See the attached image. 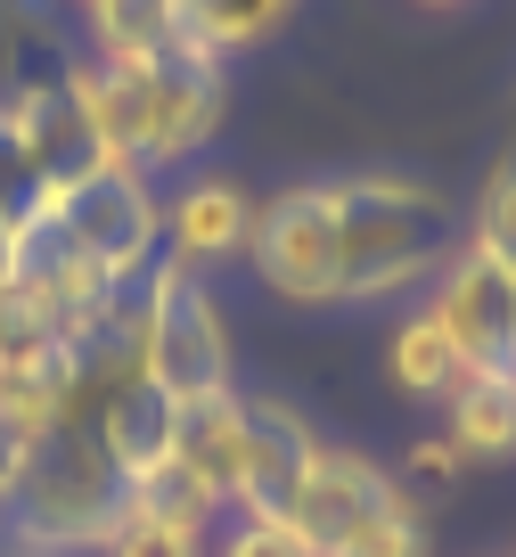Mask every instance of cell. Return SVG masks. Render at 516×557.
I'll list each match as a JSON object with an SVG mask.
<instances>
[{
    "label": "cell",
    "instance_id": "6da1fadb",
    "mask_svg": "<svg viewBox=\"0 0 516 557\" xmlns=\"http://www.w3.org/2000/svg\"><path fill=\"white\" fill-rule=\"evenodd\" d=\"M83 107L99 123L107 157L132 173H181L206 157V139L230 115V74L197 50L172 58H83Z\"/></svg>",
    "mask_w": 516,
    "mask_h": 557
},
{
    "label": "cell",
    "instance_id": "7a4b0ae2",
    "mask_svg": "<svg viewBox=\"0 0 516 557\" xmlns=\"http://www.w3.org/2000/svg\"><path fill=\"white\" fill-rule=\"evenodd\" d=\"M328 206H336L344 304L410 296L459 255V206L410 173H344L328 181Z\"/></svg>",
    "mask_w": 516,
    "mask_h": 557
},
{
    "label": "cell",
    "instance_id": "3957f363",
    "mask_svg": "<svg viewBox=\"0 0 516 557\" xmlns=\"http://www.w3.org/2000/svg\"><path fill=\"white\" fill-rule=\"evenodd\" d=\"M123 508H132V484H123V468L107 459L99 426H90V418H66L34 451L0 541L25 549V557H99Z\"/></svg>",
    "mask_w": 516,
    "mask_h": 557
},
{
    "label": "cell",
    "instance_id": "277c9868",
    "mask_svg": "<svg viewBox=\"0 0 516 557\" xmlns=\"http://www.w3.org/2000/svg\"><path fill=\"white\" fill-rule=\"evenodd\" d=\"M287 533L304 541V557H434L418 492L402 475H385L369 451L320 443L304 492L287 508Z\"/></svg>",
    "mask_w": 516,
    "mask_h": 557
},
{
    "label": "cell",
    "instance_id": "5b68a950",
    "mask_svg": "<svg viewBox=\"0 0 516 557\" xmlns=\"http://www.w3.org/2000/svg\"><path fill=\"white\" fill-rule=\"evenodd\" d=\"M132 352H139V377L164 401H181V410L238 394L230 385V312L213 296V278L181 271L164 255H156V271L132 296Z\"/></svg>",
    "mask_w": 516,
    "mask_h": 557
},
{
    "label": "cell",
    "instance_id": "8992f818",
    "mask_svg": "<svg viewBox=\"0 0 516 557\" xmlns=\"http://www.w3.org/2000/svg\"><path fill=\"white\" fill-rule=\"evenodd\" d=\"M50 230L99 278H115L123 296H132L139 278L156 271V255H164V197H156V181L132 173V164H99V173L74 181L66 197H50Z\"/></svg>",
    "mask_w": 516,
    "mask_h": 557
},
{
    "label": "cell",
    "instance_id": "52a82bcc",
    "mask_svg": "<svg viewBox=\"0 0 516 557\" xmlns=\"http://www.w3.org/2000/svg\"><path fill=\"white\" fill-rule=\"evenodd\" d=\"M246 262L271 287L279 304H344V271H336V206H328V181H287L279 197L255 206V238Z\"/></svg>",
    "mask_w": 516,
    "mask_h": 557
},
{
    "label": "cell",
    "instance_id": "ba28073f",
    "mask_svg": "<svg viewBox=\"0 0 516 557\" xmlns=\"http://www.w3.org/2000/svg\"><path fill=\"white\" fill-rule=\"evenodd\" d=\"M311 459H320V435L311 418L279 394H238V517H262V524H287L295 492H304Z\"/></svg>",
    "mask_w": 516,
    "mask_h": 557
},
{
    "label": "cell",
    "instance_id": "9c48e42d",
    "mask_svg": "<svg viewBox=\"0 0 516 557\" xmlns=\"http://www.w3.org/2000/svg\"><path fill=\"white\" fill-rule=\"evenodd\" d=\"M0 123L25 139V157L41 164V181H50V197H66L74 181H90L107 157V139L99 123H90L83 107V66L66 74V83H17V90H0Z\"/></svg>",
    "mask_w": 516,
    "mask_h": 557
},
{
    "label": "cell",
    "instance_id": "30bf717a",
    "mask_svg": "<svg viewBox=\"0 0 516 557\" xmlns=\"http://www.w3.org/2000/svg\"><path fill=\"white\" fill-rule=\"evenodd\" d=\"M427 312L443 320V336L467 352V369H508L516 352V271L483 255H451L443 271L427 278Z\"/></svg>",
    "mask_w": 516,
    "mask_h": 557
},
{
    "label": "cell",
    "instance_id": "8fae6325",
    "mask_svg": "<svg viewBox=\"0 0 516 557\" xmlns=\"http://www.w3.org/2000/svg\"><path fill=\"white\" fill-rule=\"evenodd\" d=\"M246 238H255V197L230 173H189L164 197V262L213 278L222 262H246Z\"/></svg>",
    "mask_w": 516,
    "mask_h": 557
},
{
    "label": "cell",
    "instance_id": "7c38bea8",
    "mask_svg": "<svg viewBox=\"0 0 516 557\" xmlns=\"http://www.w3.org/2000/svg\"><path fill=\"white\" fill-rule=\"evenodd\" d=\"M99 443H107V459L123 468V484H139V475H156L172 459V426H181V401H164L148 377H123L115 394L99 401Z\"/></svg>",
    "mask_w": 516,
    "mask_h": 557
},
{
    "label": "cell",
    "instance_id": "4fadbf2b",
    "mask_svg": "<svg viewBox=\"0 0 516 557\" xmlns=\"http://www.w3.org/2000/svg\"><path fill=\"white\" fill-rule=\"evenodd\" d=\"M385 377H394V394L451 410V401H459V385L476 377V369H467V352L443 336V320L418 304V312H402V329L385 336Z\"/></svg>",
    "mask_w": 516,
    "mask_h": 557
},
{
    "label": "cell",
    "instance_id": "5bb4252c",
    "mask_svg": "<svg viewBox=\"0 0 516 557\" xmlns=\"http://www.w3.org/2000/svg\"><path fill=\"white\" fill-rule=\"evenodd\" d=\"M164 468H181L213 508L238 500V394L189 401V410H181V426H172V459H164Z\"/></svg>",
    "mask_w": 516,
    "mask_h": 557
},
{
    "label": "cell",
    "instance_id": "9a60e30c",
    "mask_svg": "<svg viewBox=\"0 0 516 557\" xmlns=\"http://www.w3.org/2000/svg\"><path fill=\"white\" fill-rule=\"evenodd\" d=\"M90 25V58H172L189 50L181 0H83Z\"/></svg>",
    "mask_w": 516,
    "mask_h": 557
},
{
    "label": "cell",
    "instance_id": "2e32d148",
    "mask_svg": "<svg viewBox=\"0 0 516 557\" xmlns=\"http://www.w3.org/2000/svg\"><path fill=\"white\" fill-rule=\"evenodd\" d=\"M451 443H459L467 468H492V459H516V377L508 369H476V377L459 385V401H451Z\"/></svg>",
    "mask_w": 516,
    "mask_h": 557
},
{
    "label": "cell",
    "instance_id": "e0dca14e",
    "mask_svg": "<svg viewBox=\"0 0 516 557\" xmlns=\"http://www.w3.org/2000/svg\"><path fill=\"white\" fill-rule=\"evenodd\" d=\"M295 17V0H181V25H189V50L197 58H238L255 41H271L279 25Z\"/></svg>",
    "mask_w": 516,
    "mask_h": 557
},
{
    "label": "cell",
    "instance_id": "ac0fdd59",
    "mask_svg": "<svg viewBox=\"0 0 516 557\" xmlns=\"http://www.w3.org/2000/svg\"><path fill=\"white\" fill-rule=\"evenodd\" d=\"M459 246L483 262H500V271H516V157H500L492 173H483L476 206H467L459 222Z\"/></svg>",
    "mask_w": 516,
    "mask_h": 557
},
{
    "label": "cell",
    "instance_id": "d6986e66",
    "mask_svg": "<svg viewBox=\"0 0 516 557\" xmlns=\"http://www.w3.org/2000/svg\"><path fill=\"white\" fill-rule=\"evenodd\" d=\"M99 557H213V549H206V524L164 517V508L132 500V508L115 517V533H107V549H99Z\"/></svg>",
    "mask_w": 516,
    "mask_h": 557
},
{
    "label": "cell",
    "instance_id": "ffe728a7",
    "mask_svg": "<svg viewBox=\"0 0 516 557\" xmlns=\"http://www.w3.org/2000/svg\"><path fill=\"white\" fill-rule=\"evenodd\" d=\"M41 206H50V181H41V164H34V157H25V139L0 123V213L25 230Z\"/></svg>",
    "mask_w": 516,
    "mask_h": 557
},
{
    "label": "cell",
    "instance_id": "44dd1931",
    "mask_svg": "<svg viewBox=\"0 0 516 557\" xmlns=\"http://www.w3.org/2000/svg\"><path fill=\"white\" fill-rule=\"evenodd\" d=\"M459 475H467V459H459L451 435H418L410 451H402V484H410V492H451Z\"/></svg>",
    "mask_w": 516,
    "mask_h": 557
},
{
    "label": "cell",
    "instance_id": "7402d4cb",
    "mask_svg": "<svg viewBox=\"0 0 516 557\" xmlns=\"http://www.w3.org/2000/svg\"><path fill=\"white\" fill-rule=\"evenodd\" d=\"M213 557H304V541L287 533V524H262V517H238L222 533V549Z\"/></svg>",
    "mask_w": 516,
    "mask_h": 557
},
{
    "label": "cell",
    "instance_id": "603a6c76",
    "mask_svg": "<svg viewBox=\"0 0 516 557\" xmlns=\"http://www.w3.org/2000/svg\"><path fill=\"white\" fill-rule=\"evenodd\" d=\"M34 451L41 443L25 435L17 418H0V524H9V508H17V484H25V468H34Z\"/></svg>",
    "mask_w": 516,
    "mask_h": 557
},
{
    "label": "cell",
    "instance_id": "cb8c5ba5",
    "mask_svg": "<svg viewBox=\"0 0 516 557\" xmlns=\"http://www.w3.org/2000/svg\"><path fill=\"white\" fill-rule=\"evenodd\" d=\"M9 278H17V222L0 213V287H9Z\"/></svg>",
    "mask_w": 516,
    "mask_h": 557
},
{
    "label": "cell",
    "instance_id": "d4e9b609",
    "mask_svg": "<svg viewBox=\"0 0 516 557\" xmlns=\"http://www.w3.org/2000/svg\"><path fill=\"white\" fill-rule=\"evenodd\" d=\"M0 557H25V549H9V541H0Z\"/></svg>",
    "mask_w": 516,
    "mask_h": 557
},
{
    "label": "cell",
    "instance_id": "484cf974",
    "mask_svg": "<svg viewBox=\"0 0 516 557\" xmlns=\"http://www.w3.org/2000/svg\"><path fill=\"white\" fill-rule=\"evenodd\" d=\"M427 9H451V0H427Z\"/></svg>",
    "mask_w": 516,
    "mask_h": 557
},
{
    "label": "cell",
    "instance_id": "4316f807",
    "mask_svg": "<svg viewBox=\"0 0 516 557\" xmlns=\"http://www.w3.org/2000/svg\"><path fill=\"white\" fill-rule=\"evenodd\" d=\"M508 377H516V352H508Z\"/></svg>",
    "mask_w": 516,
    "mask_h": 557
}]
</instances>
